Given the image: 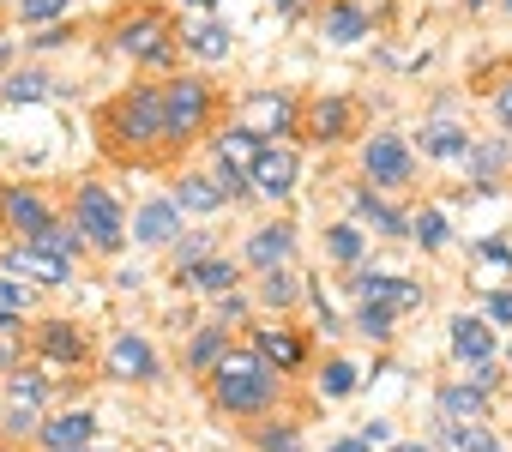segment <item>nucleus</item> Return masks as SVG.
I'll return each instance as SVG.
<instances>
[{
	"label": "nucleus",
	"instance_id": "nucleus-7",
	"mask_svg": "<svg viewBox=\"0 0 512 452\" xmlns=\"http://www.w3.org/2000/svg\"><path fill=\"white\" fill-rule=\"evenodd\" d=\"M0 217H7L25 242H43V236L55 230L49 199H43V193H31V187H7V199H0Z\"/></svg>",
	"mask_w": 512,
	"mask_h": 452
},
{
	"label": "nucleus",
	"instance_id": "nucleus-30",
	"mask_svg": "<svg viewBox=\"0 0 512 452\" xmlns=\"http://www.w3.org/2000/svg\"><path fill=\"white\" fill-rule=\"evenodd\" d=\"M326 254L332 260H362V230H356V223H338V230H326Z\"/></svg>",
	"mask_w": 512,
	"mask_h": 452
},
{
	"label": "nucleus",
	"instance_id": "nucleus-12",
	"mask_svg": "<svg viewBox=\"0 0 512 452\" xmlns=\"http://www.w3.org/2000/svg\"><path fill=\"white\" fill-rule=\"evenodd\" d=\"M296 248V230L290 223H266V230H253L247 236V266H260V272H278Z\"/></svg>",
	"mask_w": 512,
	"mask_h": 452
},
{
	"label": "nucleus",
	"instance_id": "nucleus-52",
	"mask_svg": "<svg viewBox=\"0 0 512 452\" xmlns=\"http://www.w3.org/2000/svg\"><path fill=\"white\" fill-rule=\"evenodd\" d=\"M506 7H512V0H506Z\"/></svg>",
	"mask_w": 512,
	"mask_h": 452
},
{
	"label": "nucleus",
	"instance_id": "nucleus-19",
	"mask_svg": "<svg viewBox=\"0 0 512 452\" xmlns=\"http://www.w3.org/2000/svg\"><path fill=\"white\" fill-rule=\"evenodd\" d=\"M452 350L476 368V362H488V356H494V332H488L476 314H458V320H452Z\"/></svg>",
	"mask_w": 512,
	"mask_h": 452
},
{
	"label": "nucleus",
	"instance_id": "nucleus-27",
	"mask_svg": "<svg viewBox=\"0 0 512 452\" xmlns=\"http://www.w3.org/2000/svg\"><path fill=\"white\" fill-rule=\"evenodd\" d=\"M187 284H193V290H205V296H229L235 266H229V260H199V266L187 272Z\"/></svg>",
	"mask_w": 512,
	"mask_h": 452
},
{
	"label": "nucleus",
	"instance_id": "nucleus-40",
	"mask_svg": "<svg viewBox=\"0 0 512 452\" xmlns=\"http://www.w3.org/2000/svg\"><path fill=\"white\" fill-rule=\"evenodd\" d=\"M494 163H506V145H482V151H470V169H494Z\"/></svg>",
	"mask_w": 512,
	"mask_h": 452
},
{
	"label": "nucleus",
	"instance_id": "nucleus-34",
	"mask_svg": "<svg viewBox=\"0 0 512 452\" xmlns=\"http://www.w3.org/2000/svg\"><path fill=\"white\" fill-rule=\"evenodd\" d=\"M356 326H362L368 338H392V308H374V302H362V314H356Z\"/></svg>",
	"mask_w": 512,
	"mask_h": 452
},
{
	"label": "nucleus",
	"instance_id": "nucleus-43",
	"mask_svg": "<svg viewBox=\"0 0 512 452\" xmlns=\"http://www.w3.org/2000/svg\"><path fill=\"white\" fill-rule=\"evenodd\" d=\"M386 434H392L386 422H362V440H368V446H386Z\"/></svg>",
	"mask_w": 512,
	"mask_h": 452
},
{
	"label": "nucleus",
	"instance_id": "nucleus-31",
	"mask_svg": "<svg viewBox=\"0 0 512 452\" xmlns=\"http://www.w3.org/2000/svg\"><path fill=\"white\" fill-rule=\"evenodd\" d=\"M410 236H416L422 248H446V217H440L434 205H428V211H416V217H410Z\"/></svg>",
	"mask_w": 512,
	"mask_h": 452
},
{
	"label": "nucleus",
	"instance_id": "nucleus-22",
	"mask_svg": "<svg viewBox=\"0 0 512 452\" xmlns=\"http://www.w3.org/2000/svg\"><path fill=\"white\" fill-rule=\"evenodd\" d=\"M350 121H356V103H344V97H326V103H314V115H308V133H314V139H344V133H350Z\"/></svg>",
	"mask_w": 512,
	"mask_h": 452
},
{
	"label": "nucleus",
	"instance_id": "nucleus-16",
	"mask_svg": "<svg viewBox=\"0 0 512 452\" xmlns=\"http://www.w3.org/2000/svg\"><path fill=\"white\" fill-rule=\"evenodd\" d=\"M91 434H97L91 410H67V416L43 422V446H55V452H85V446H91Z\"/></svg>",
	"mask_w": 512,
	"mask_h": 452
},
{
	"label": "nucleus",
	"instance_id": "nucleus-15",
	"mask_svg": "<svg viewBox=\"0 0 512 452\" xmlns=\"http://www.w3.org/2000/svg\"><path fill=\"white\" fill-rule=\"evenodd\" d=\"M7 266H13L19 278H37V284H67V260H61V254H49V248H37V242L13 248V254H7Z\"/></svg>",
	"mask_w": 512,
	"mask_h": 452
},
{
	"label": "nucleus",
	"instance_id": "nucleus-32",
	"mask_svg": "<svg viewBox=\"0 0 512 452\" xmlns=\"http://www.w3.org/2000/svg\"><path fill=\"white\" fill-rule=\"evenodd\" d=\"M260 296H266L272 308H290V302L302 296V284H296V278H290V272L278 266V272H266V284H260Z\"/></svg>",
	"mask_w": 512,
	"mask_h": 452
},
{
	"label": "nucleus",
	"instance_id": "nucleus-46",
	"mask_svg": "<svg viewBox=\"0 0 512 452\" xmlns=\"http://www.w3.org/2000/svg\"><path fill=\"white\" fill-rule=\"evenodd\" d=\"M332 452H368V440H362V434H356V440H338V446H332Z\"/></svg>",
	"mask_w": 512,
	"mask_h": 452
},
{
	"label": "nucleus",
	"instance_id": "nucleus-26",
	"mask_svg": "<svg viewBox=\"0 0 512 452\" xmlns=\"http://www.w3.org/2000/svg\"><path fill=\"white\" fill-rule=\"evenodd\" d=\"M422 151L428 157H470L476 145H470V133H458V127L440 121V127H422Z\"/></svg>",
	"mask_w": 512,
	"mask_h": 452
},
{
	"label": "nucleus",
	"instance_id": "nucleus-25",
	"mask_svg": "<svg viewBox=\"0 0 512 452\" xmlns=\"http://www.w3.org/2000/svg\"><path fill=\"white\" fill-rule=\"evenodd\" d=\"M356 217H362V223H374L380 236H404V230H410V217H404V211H392L386 199H374L368 187L356 193Z\"/></svg>",
	"mask_w": 512,
	"mask_h": 452
},
{
	"label": "nucleus",
	"instance_id": "nucleus-44",
	"mask_svg": "<svg viewBox=\"0 0 512 452\" xmlns=\"http://www.w3.org/2000/svg\"><path fill=\"white\" fill-rule=\"evenodd\" d=\"M494 109H500V127H506V133H512V85H506V91H500V97H494Z\"/></svg>",
	"mask_w": 512,
	"mask_h": 452
},
{
	"label": "nucleus",
	"instance_id": "nucleus-2",
	"mask_svg": "<svg viewBox=\"0 0 512 452\" xmlns=\"http://www.w3.org/2000/svg\"><path fill=\"white\" fill-rule=\"evenodd\" d=\"M109 133L127 139V145H157V139L169 133V121H163V91L139 85V91L115 97V109H109Z\"/></svg>",
	"mask_w": 512,
	"mask_h": 452
},
{
	"label": "nucleus",
	"instance_id": "nucleus-4",
	"mask_svg": "<svg viewBox=\"0 0 512 452\" xmlns=\"http://www.w3.org/2000/svg\"><path fill=\"white\" fill-rule=\"evenodd\" d=\"M163 121H169V139L205 133V121H211V85L205 79H169L163 85Z\"/></svg>",
	"mask_w": 512,
	"mask_h": 452
},
{
	"label": "nucleus",
	"instance_id": "nucleus-14",
	"mask_svg": "<svg viewBox=\"0 0 512 452\" xmlns=\"http://www.w3.org/2000/svg\"><path fill=\"white\" fill-rule=\"evenodd\" d=\"M253 187H260V193H272V199H284V193L296 187V151H284V145H266V151H260V163H253Z\"/></svg>",
	"mask_w": 512,
	"mask_h": 452
},
{
	"label": "nucleus",
	"instance_id": "nucleus-47",
	"mask_svg": "<svg viewBox=\"0 0 512 452\" xmlns=\"http://www.w3.org/2000/svg\"><path fill=\"white\" fill-rule=\"evenodd\" d=\"M392 452H428V446H422V440H398Z\"/></svg>",
	"mask_w": 512,
	"mask_h": 452
},
{
	"label": "nucleus",
	"instance_id": "nucleus-8",
	"mask_svg": "<svg viewBox=\"0 0 512 452\" xmlns=\"http://www.w3.org/2000/svg\"><path fill=\"white\" fill-rule=\"evenodd\" d=\"M362 169H368V181H380V187H404V181H410V145H404L398 133H374L368 151H362Z\"/></svg>",
	"mask_w": 512,
	"mask_h": 452
},
{
	"label": "nucleus",
	"instance_id": "nucleus-5",
	"mask_svg": "<svg viewBox=\"0 0 512 452\" xmlns=\"http://www.w3.org/2000/svg\"><path fill=\"white\" fill-rule=\"evenodd\" d=\"M43 404H49V380L37 368H13L7 374V410H0V422H7L13 434H31L37 416H43Z\"/></svg>",
	"mask_w": 512,
	"mask_h": 452
},
{
	"label": "nucleus",
	"instance_id": "nucleus-24",
	"mask_svg": "<svg viewBox=\"0 0 512 452\" xmlns=\"http://www.w3.org/2000/svg\"><path fill=\"white\" fill-rule=\"evenodd\" d=\"M320 25H326V37H332V43H362V37H368V13H362V7H350V0L326 7V19H320Z\"/></svg>",
	"mask_w": 512,
	"mask_h": 452
},
{
	"label": "nucleus",
	"instance_id": "nucleus-13",
	"mask_svg": "<svg viewBox=\"0 0 512 452\" xmlns=\"http://www.w3.org/2000/svg\"><path fill=\"white\" fill-rule=\"evenodd\" d=\"M175 230H181V205H175V199H151V205L133 211V236L151 242V248L175 242Z\"/></svg>",
	"mask_w": 512,
	"mask_h": 452
},
{
	"label": "nucleus",
	"instance_id": "nucleus-33",
	"mask_svg": "<svg viewBox=\"0 0 512 452\" xmlns=\"http://www.w3.org/2000/svg\"><path fill=\"white\" fill-rule=\"evenodd\" d=\"M320 386H326V398H350V392H356V368H350V362H332V368L320 374Z\"/></svg>",
	"mask_w": 512,
	"mask_h": 452
},
{
	"label": "nucleus",
	"instance_id": "nucleus-28",
	"mask_svg": "<svg viewBox=\"0 0 512 452\" xmlns=\"http://www.w3.org/2000/svg\"><path fill=\"white\" fill-rule=\"evenodd\" d=\"M223 344H229V326H205L199 338H193V368H223Z\"/></svg>",
	"mask_w": 512,
	"mask_h": 452
},
{
	"label": "nucleus",
	"instance_id": "nucleus-51",
	"mask_svg": "<svg viewBox=\"0 0 512 452\" xmlns=\"http://www.w3.org/2000/svg\"><path fill=\"white\" fill-rule=\"evenodd\" d=\"M470 7H482V0H470Z\"/></svg>",
	"mask_w": 512,
	"mask_h": 452
},
{
	"label": "nucleus",
	"instance_id": "nucleus-9",
	"mask_svg": "<svg viewBox=\"0 0 512 452\" xmlns=\"http://www.w3.org/2000/svg\"><path fill=\"white\" fill-rule=\"evenodd\" d=\"M356 284V296L362 302H374V308H422V284H410V278H392V272H356L350 278Z\"/></svg>",
	"mask_w": 512,
	"mask_h": 452
},
{
	"label": "nucleus",
	"instance_id": "nucleus-18",
	"mask_svg": "<svg viewBox=\"0 0 512 452\" xmlns=\"http://www.w3.org/2000/svg\"><path fill=\"white\" fill-rule=\"evenodd\" d=\"M260 151H266V139H260V133H247V127H235V133H223V139H217V169L253 175V163H260Z\"/></svg>",
	"mask_w": 512,
	"mask_h": 452
},
{
	"label": "nucleus",
	"instance_id": "nucleus-53",
	"mask_svg": "<svg viewBox=\"0 0 512 452\" xmlns=\"http://www.w3.org/2000/svg\"><path fill=\"white\" fill-rule=\"evenodd\" d=\"M85 452H91V446H85Z\"/></svg>",
	"mask_w": 512,
	"mask_h": 452
},
{
	"label": "nucleus",
	"instance_id": "nucleus-39",
	"mask_svg": "<svg viewBox=\"0 0 512 452\" xmlns=\"http://www.w3.org/2000/svg\"><path fill=\"white\" fill-rule=\"evenodd\" d=\"M476 260H482V266H512V248H506V242H482Z\"/></svg>",
	"mask_w": 512,
	"mask_h": 452
},
{
	"label": "nucleus",
	"instance_id": "nucleus-6",
	"mask_svg": "<svg viewBox=\"0 0 512 452\" xmlns=\"http://www.w3.org/2000/svg\"><path fill=\"white\" fill-rule=\"evenodd\" d=\"M115 49H121V55H133V61H169V55H175V43H169V25H163L157 13H139V19H127V25L115 31Z\"/></svg>",
	"mask_w": 512,
	"mask_h": 452
},
{
	"label": "nucleus",
	"instance_id": "nucleus-1",
	"mask_svg": "<svg viewBox=\"0 0 512 452\" xmlns=\"http://www.w3.org/2000/svg\"><path fill=\"white\" fill-rule=\"evenodd\" d=\"M211 392H217L223 410L253 416V410H266V404L278 398V374H272V362H260V356H223V368L211 374Z\"/></svg>",
	"mask_w": 512,
	"mask_h": 452
},
{
	"label": "nucleus",
	"instance_id": "nucleus-20",
	"mask_svg": "<svg viewBox=\"0 0 512 452\" xmlns=\"http://www.w3.org/2000/svg\"><path fill=\"white\" fill-rule=\"evenodd\" d=\"M482 410H488V398H482L470 380H464V386H440V422H452V428H458V422H470V428H476V422H482Z\"/></svg>",
	"mask_w": 512,
	"mask_h": 452
},
{
	"label": "nucleus",
	"instance_id": "nucleus-11",
	"mask_svg": "<svg viewBox=\"0 0 512 452\" xmlns=\"http://www.w3.org/2000/svg\"><path fill=\"white\" fill-rule=\"evenodd\" d=\"M109 374H115V380H151V374H157V350H151L145 338L121 332V338L109 344Z\"/></svg>",
	"mask_w": 512,
	"mask_h": 452
},
{
	"label": "nucleus",
	"instance_id": "nucleus-35",
	"mask_svg": "<svg viewBox=\"0 0 512 452\" xmlns=\"http://www.w3.org/2000/svg\"><path fill=\"white\" fill-rule=\"evenodd\" d=\"M7 97H13V103H31V97H49V79H43V73H19V79L7 85Z\"/></svg>",
	"mask_w": 512,
	"mask_h": 452
},
{
	"label": "nucleus",
	"instance_id": "nucleus-37",
	"mask_svg": "<svg viewBox=\"0 0 512 452\" xmlns=\"http://www.w3.org/2000/svg\"><path fill=\"white\" fill-rule=\"evenodd\" d=\"M25 302H31V296H25L19 284H7V278H0V314H19V320H25Z\"/></svg>",
	"mask_w": 512,
	"mask_h": 452
},
{
	"label": "nucleus",
	"instance_id": "nucleus-36",
	"mask_svg": "<svg viewBox=\"0 0 512 452\" xmlns=\"http://www.w3.org/2000/svg\"><path fill=\"white\" fill-rule=\"evenodd\" d=\"M452 440H458L464 452H500V440H494L482 422H476V428H452Z\"/></svg>",
	"mask_w": 512,
	"mask_h": 452
},
{
	"label": "nucleus",
	"instance_id": "nucleus-42",
	"mask_svg": "<svg viewBox=\"0 0 512 452\" xmlns=\"http://www.w3.org/2000/svg\"><path fill=\"white\" fill-rule=\"evenodd\" d=\"M494 380H500V374H494V362H476V368H470V386H476V392H488Z\"/></svg>",
	"mask_w": 512,
	"mask_h": 452
},
{
	"label": "nucleus",
	"instance_id": "nucleus-45",
	"mask_svg": "<svg viewBox=\"0 0 512 452\" xmlns=\"http://www.w3.org/2000/svg\"><path fill=\"white\" fill-rule=\"evenodd\" d=\"M272 7H278L284 19H302V13H308V0H272Z\"/></svg>",
	"mask_w": 512,
	"mask_h": 452
},
{
	"label": "nucleus",
	"instance_id": "nucleus-38",
	"mask_svg": "<svg viewBox=\"0 0 512 452\" xmlns=\"http://www.w3.org/2000/svg\"><path fill=\"white\" fill-rule=\"evenodd\" d=\"M61 7H67V0H25V19L37 25V19H61Z\"/></svg>",
	"mask_w": 512,
	"mask_h": 452
},
{
	"label": "nucleus",
	"instance_id": "nucleus-21",
	"mask_svg": "<svg viewBox=\"0 0 512 452\" xmlns=\"http://www.w3.org/2000/svg\"><path fill=\"white\" fill-rule=\"evenodd\" d=\"M253 350H260V362H278V368H296L302 362V344L284 326H253Z\"/></svg>",
	"mask_w": 512,
	"mask_h": 452
},
{
	"label": "nucleus",
	"instance_id": "nucleus-41",
	"mask_svg": "<svg viewBox=\"0 0 512 452\" xmlns=\"http://www.w3.org/2000/svg\"><path fill=\"white\" fill-rule=\"evenodd\" d=\"M488 314H494V320H506V326H512V290H494V296H488Z\"/></svg>",
	"mask_w": 512,
	"mask_h": 452
},
{
	"label": "nucleus",
	"instance_id": "nucleus-49",
	"mask_svg": "<svg viewBox=\"0 0 512 452\" xmlns=\"http://www.w3.org/2000/svg\"><path fill=\"white\" fill-rule=\"evenodd\" d=\"M0 67H7V43H0Z\"/></svg>",
	"mask_w": 512,
	"mask_h": 452
},
{
	"label": "nucleus",
	"instance_id": "nucleus-48",
	"mask_svg": "<svg viewBox=\"0 0 512 452\" xmlns=\"http://www.w3.org/2000/svg\"><path fill=\"white\" fill-rule=\"evenodd\" d=\"M0 368H13V350H7V344H0Z\"/></svg>",
	"mask_w": 512,
	"mask_h": 452
},
{
	"label": "nucleus",
	"instance_id": "nucleus-17",
	"mask_svg": "<svg viewBox=\"0 0 512 452\" xmlns=\"http://www.w3.org/2000/svg\"><path fill=\"white\" fill-rule=\"evenodd\" d=\"M37 356H49V362H85V332L73 320H49L37 332Z\"/></svg>",
	"mask_w": 512,
	"mask_h": 452
},
{
	"label": "nucleus",
	"instance_id": "nucleus-10",
	"mask_svg": "<svg viewBox=\"0 0 512 452\" xmlns=\"http://www.w3.org/2000/svg\"><path fill=\"white\" fill-rule=\"evenodd\" d=\"M247 133H290L296 127V103L290 97H278V91H260V97H247V121H241Z\"/></svg>",
	"mask_w": 512,
	"mask_h": 452
},
{
	"label": "nucleus",
	"instance_id": "nucleus-29",
	"mask_svg": "<svg viewBox=\"0 0 512 452\" xmlns=\"http://www.w3.org/2000/svg\"><path fill=\"white\" fill-rule=\"evenodd\" d=\"M187 49H193L199 61H223V55H229V31H223V25H199V31H187Z\"/></svg>",
	"mask_w": 512,
	"mask_h": 452
},
{
	"label": "nucleus",
	"instance_id": "nucleus-23",
	"mask_svg": "<svg viewBox=\"0 0 512 452\" xmlns=\"http://www.w3.org/2000/svg\"><path fill=\"white\" fill-rule=\"evenodd\" d=\"M175 205L181 211H217L223 205V181L217 175H181L175 181Z\"/></svg>",
	"mask_w": 512,
	"mask_h": 452
},
{
	"label": "nucleus",
	"instance_id": "nucleus-50",
	"mask_svg": "<svg viewBox=\"0 0 512 452\" xmlns=\"http://www.w3.org/2000/svg\"><path fill=\"white\" fill-rule=\"evenodd\" d=\"M193 7H217V0H193Z\"/></svg>",
	"mask_w": 512,
	"mask_h": 452
},
{
	"label": "nucleus",
	"instance_id": "nucleus-3",
	"mask_svg": "<svg viewBox=\"0 0 512 452\" xmlns=\"http://www.w3.org/2000/svg\"><path fill=\"white\" fill-rule=\"evenodd\" d=\"M79 236H85L91 248H103V254H115V248L127 242L121 205H115V199H109V187H97V181H85V187H79Z\"/></svg>",
	"mask_w": 512,
	"mask_h": 452
}]
</instances>
